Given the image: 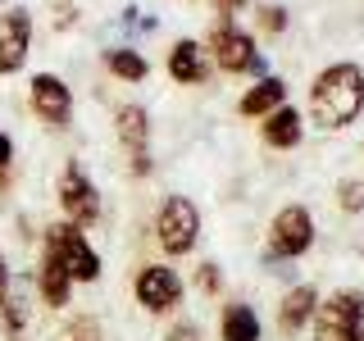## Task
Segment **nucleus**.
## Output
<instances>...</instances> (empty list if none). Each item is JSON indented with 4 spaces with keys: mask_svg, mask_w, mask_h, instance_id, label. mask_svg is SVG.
I'll return each mask as SVG.
<instances>
[{
    "mask_svg": "<svg viewBox=\"0 0 364 341\" xmlns=\"http://www.w3.org/2000/svg\"><path fill=\"white\" fill-rule=\"evenodd\" d=\"M310 114L323 132L350 128L364 114V68L360 64H328L310 82Z\"/></svg>",
    "mask_w": 364,
    "mask_h": 341,
    "instance_id": "nucleus-1",
    "label": "nucleus"
},
{
    "mask_svg": "<svg viewBox=\"0 0 364 341\" xmlns=\"http://www.w3.org/2000/svg\"><path fill=\"white\" fill-rule=\"evenodd\" d=\"M205 55H210V64L223 68V73H259V77H264V55L255 50V37L242 32L232 18H219L210 28V37H205Z\"/></svg>",
    "mask_w": 364,
    "mask_h": 341,
    "instance_id": "nucleus-2",
    "label": "nucleus"
},
{
    "mask_svg": "<svg viewBox=\"0 0 364 341\" xmlns=\"http://www.w3.org/2000/svg\"><path fill=\"white\" fill-rule=\"evenodd\" d=\"M310 323L314 341H364V291H333Z\"/></svg>",
    "mask_w": 364,
    "mask_h": 341,
    "instance_id": "nucleus-3",
    "label": "nucleus"
},
{
    "mask_svg": "<svg viewBox=\"0 0 364 341\" xmlns=\"http://www.w3.org/2000/svg\"><path fill=\"white\" fill-rule=\"evenodd\" d=\"M155 242H159V250H164L168 259L191 255L196 242H200V210L187 196H168L159 205V214H155Z\"/></svg>",
    "mask_w": 364,
    "mask_h": 341,
    "instance_id": "nucleus-4",
    "label": "nucleus"
},
{
    "mask_svg": "<svg viewBox=\"0 0 364 341\" xmlns=\"http://www.w3.org/2000/svg\"><path fill=\"white\" fill-rule=\"evenodd\" d=\"M314 246V214L305 205H282L269 223V259H301Z\"/></svg>",
    "mask_w": 364,
    "mask_h": 341,
    "instance_id": "nucleus-5",
    "label": "nucleus"
},
{
    "mask_svg": "<svg viewBox=\"0 0 364 341\" xmlns=\"http://www.w3.org/2000/svg\"><path fill=\"white\" fill-rule=\"evenodd\" d=\"M46 250H55V259L64 264V273H68L73 282H96V278H100V255L91 250V242L82 237V227H73V223L50 227Z\"/></svg>",
    "mask_w": 364,
    "mask_h": 341,
    "instance_id": "nucleus-6",
    "label": "nucleus"
},
{
    "mask_svg": "<svg viewBox=\"0 0 364 341\" xmlns=\"http://www.w3.org/2000/svg\"><path fill=\"white\" fill-rule=\"evenodd\" d=\"M114 128H119V141L128 151L132 178H151L155 159H151V114L141 105H119L114 109Z\"/></svg>",
    "mask_w": 364,
    "mask_h": 341,
    "instance_id": "nucleus-7",
    "label": "nucleus"
},
{
    "mask_svg": "<svg viewBox=\"0 0 364 341\" xmlns=\"http://www.w3.org/2000/svg\"><path fill=\"white\" fill-rule=\"evenodd\" d=\"M132 291H136V305H141L146 314H168V310L182 305V278H178V269H168V264H146L136 273Z\"/></svg>",
    "mask_w": 364,
    "mask_h": 341,
    "instance_id": "nucleus-8",
    "label": "nucleus"
},
{
    "mask_svg": "<svg viewBox=\"0 0 364 341\" xmlns=\"http://www.w3.org/2000/svg\"><path fill=\"white\" fill-rule=\"evenodd\" d=\"M60 210L73 227H87L100 219V196H96V182L82 173V164H64L60 173Z\"/></svg>",
    "mask_w": 364,
    "mask_h": 341,
    "instance_id": "nucleus-9",
    "label": "nucleus"
},
{
    "mask_svg": "<svg viewBox=\"0 0 364 341\" xmlns=\"http://www.w3.org/2000/svg\"><path fill=\"white\" fill-rule=\"evenodd\" d=\"M28 100H32V114H37L41 123H50V128H68V123H73V91H68L64 77L32 73Z\"/></svg>",
    "mask_w": 364,
    "mask_h": 341,
    "instance_id": "nucleus-10",
    "label": "nucleus"
},
{
    "mask_svg": "<svg viewBox=\"0 0 364 341\" xmlns=\"http://www.w3.org/2000/svg\"><path fill=\"white\" fill-rule=\"evenodd\" d=\"M32 50V14L28 9H5L0 14V73H18Z\"/></svg>",
    "mask_w": 364,
    "mask_h": 341,
    "instance_id": "nucleus-11",
    "label": "nucleus"
},
{
    "mask_svg": "<svg viewBox=\"0 0 364 341\" xmlns=\"http://www.w3.org/2000/svg\"><path fill=\"white\" fill-rule=\"evenodd\" d=\"M168 77L182 82V87H200L205 77H210V55H205V45L191 41V37L173 41V50H168Z\"/></svg>",
    "mask_w": 364,
    "mask_h": 341,
    "instance_id": "nucleus-12",
    "label": "nucleus"
},
{
    "mask_svg": "<svg viewBox=\"0 0 364 341\" xmlns=\"http://www.w3.org/2000/svg\"><path fill=\"white\" fill-rule=\"evenodd\" d=\"M314 310H318V291L310 287V282H296V287L278 301V332L296 337L314 318Z\"/></svg>",
    "mask_w": 364,
    "mask_h": 341,
    "instance_id": "nucleus-13",
    "label": "nucleus"
},
{
    "mask_svg": "<svg viewBox=\"0 0 364 341\" xmlns=\"http://www.w3.org/2000/svg\"><path fill=\"white\" fill-rule=\"evenodd\" d=\"M278 105H287V82L273 77V73H264L242 100H237V114H242V119H269Z\"/></svg>",
    "mask_w": 364,
    "mask_h": 341,
    "instance_id": "nucleus-14",
    "label": "nucleus"
},
{
    "mask_svg": "<svg viewBox=\"0 0 364 341\" xmlns=\"http://www.w3.org/2000/svg\"><path fill=\"white\" fill-rule=\"evenodd\" d=\"M259 128H264V141L273 146V151H296L301 136H305V119H301V109L278 105L264 123H259Z\"/></svg>",
    "mask_w": 364,
    "mask_h": 341,
    "instance_id": "nucleus-15",
    "label": "nucleus"
},
{
    "mask_svg": "<svg viewBox=\"0 0 364 341\" xmlns=\"http://www.w3.org/2000/svg\"><path fill=\"white\" fill-rule=\"evenodd\" d=\"M219 337H223V341H259V337H264V328H259V314L250 310V305H242V301L223 305Z\"/></svg>",
    "mask_w": 364,
    "mask_h": 341,
    "instance_id": "nucleus-16",
    "label": "nucleus"
},
{
    "mask_svg": "<svg viewBox=\"0 0 364 341\" xmlns=\"http://www.w3.org/2000/svg\"><path fill=\"white\" fill-rule=\"evenodd\" d=\"M37 287H41V301L50 305V310H60V305H68L73 278H68V273H64V264L55 259V250H46V255H41V278H37Z\"/></svg>",
    "mask_w": 364,
    "mask_h": 341,
    "instance_id": "nucleus-17",
    "label": "nucleus"
},
{
    "mask_svg": "<svg viewBox=\"0 0 364 341\" xmlns=\"http://www.w3.org/2000/svg\"><path fill=\"white\" fill-rule=\"evenodd\" d=\"M105 68L119 82H141L146 73H151V64H146V55L136 50V45H109L105 50Z\"/></svg>",
    "mask_w": 364,
    "mask_h": 341,
    "instance_id": "nucleus-18",
    "label": "nucleus"
},
{
    "mask_svg": "<svg viewBox=\"0 0 364 341\" xmlns=\"http://www.w3.org/2000/svg\"><path fill=\"white\" fill-rule=\"evenodd\" d=\"M0 323H5V337L18 341L23 328H28V310H23V296H9L5 305H0Z\"/></svg>",
    "mask_w": 364,
    "mask_h": 341,
    "instance_id": "nucleus-19",
    "label": "nucleus"
},
{
    "mask_svg": "<svg viewBox=\"0 0 364 341\" xmlns=\"http://www.w3.org/2000/svg\"><path fill=\"white\" fill-rule=\"evenodd\" d=\"M259 32H269V37L287 32V9L282 5H259Z\"/></svg>",
    "mask_w": 364,
    "mask_h": 341,
    "instance_id": "nucleus-20",
    "label": "nucleus"
},
{
    "mask_svg": "<svg viewBox=\"0 0 364 341\" xmlns=\"http://www.w3.org/2000/svg\"><path fill=\"white\" fill-rule=\"evenodd\" d=\"M337 205L346 214H360L364 210V182H341V187H337Z\"/></svg>",
    "mask_w": 364,
    "mask_h": 341,
    "instance_id": "nucleus-21",
    "label": "nucleus"
},
{
    "mask_svg": "<svg viewBox=\"0 0 364 341\" xmlns=\"http://www.w3.org/2000/svg\"><path fill=\"white\" fill-rule=\"evenodd\" d=\"M219 287H223L219 264H200V269H196V291H200V296H214Z\"/></svg>",
    "mask_w": 364,
    "mask_h": 341,
    "instance_id": "nucleus-22",
    "label": "nucleus"
},
{
    "mask_svg": "<svg viewBox=\"0 0 364 341\" xmlns=\"http://www.w3.org/2000/svg\"><path fill=\"white\" fill-rule=\"evenodd\" d=\"M164 341H200V332H196V323H191V318H178V323L164 332Z\"/></svg>",
    "mask_w": 364,
    "mask_h": 341,
    "instance_id": "nucleus-23",
    "label": "nucleus"
},
{
    "mask_svg": "<svg viewBox=\"0 0 364 341\" xmlns=\"http://www.w3.org/2000/svg\"><path fill=\"white\" fill-rule=\"evenodd\" d=\"M246 0H214V9H219V18H232L237 9H242Z\"/></svg>",
    "mask_w": 364,
    "mask_h": 341,
    "instance_id": "nucleus-24",
    "label": "nucleus"
},
{
    "mask_svg": "<svg viewBox=\"0 0 364 341\" xmlns=\"http://www.w3.org/2000/svg\"><path fill=\"white\" fill-rule=\"evenodd\" d=\"M9 159H14V141L0 132V168H9Z\"/></svg>",
    "mask_w": 364,
    "mask_h": 341,
    "instance_id": "nucleus-25",
    "label": "nucleus"
},
{
    "mask_svg": "<svg viewBox=\"0 0 364 341\" xmlns=\"http://www.w3.org/2000/svg\"><path fill=\"white\" fill-rule=\"evenodd\" d=\"M9 301V264H5V255H0V305Z\"/></svg>",
    "mask_w": 364,
    "mask_h": 341,
    "instance_id": "nucleus-26",
    "label": "nucleus"
},
{
    "mask_svg": "<svg viewBox=\"0 0 364 341\" xmlns=\"http://www.w3.org/2000/svg\"><path fill=\"white\" fill-rule=\"evenodd\" d=\"M73 14H77V9L60 5V9H55V28H73Z\"/></svg>",
    "mask_w": 364,
    "mask_h": 341,
    "instance_id": "nucleus-27",
    "label": "nucleus"
}]
</instances>
